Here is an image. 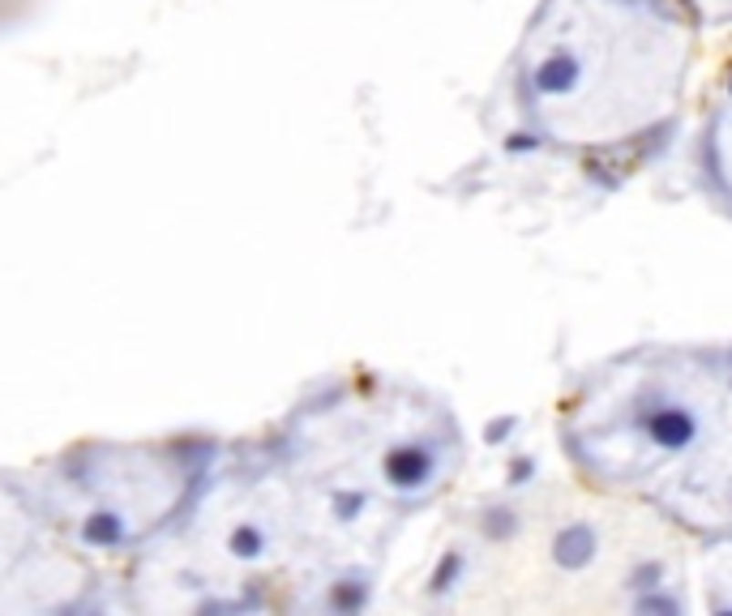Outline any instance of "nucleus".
Returning <instances> with one entry per match:
<instances>
[{"instance_id": "nucleus-1", "label": "nucleus", "mask_w": 732, "mask_h": 616, "mask_svg": "<svg viewBox=\"0 0 732 616\" xmlns=\"http://www.w3.org/2000/svg\"><path fill=\"white\" fill-rule=\"evenodd\" d=\"M570 476L732 539V343H643L587 368L557 411Z\"/></svg>"}, {"instance_id": "nucleus-3", "label": "nucleus", "mask_w": 732, "mask_h": 616, "mask_svg": "<svg viewBox=\"0 0 732 616\" xmlns=\"http://www.w3.org/2000/svg\"><path fill=\"white\" fill-rule=\"evenodd\" d=\"M686 535L592 484L489 497L441 544L433 587L459 608H668L686 587Z\"/></svg>"}, {"instance_id": "nucleus-5", "label": "nucleus", "mask_w": 732, "mask_h": 616, "mask_svg": "<svg viewBox=\"0 0 732 616\" xmlns=\"http://www.w3.org/2000/svg\"><path fill=\"white\" fill-rule=\"evenodd\" d=\"M706 30H724L732 26V0H681Z\"/></svg>"}, {"instance_id": "nucleus-2", "label": "nucleus", "mask_w": 732, "mask_h": 616, "mask_svg": "<svg viewBox=\"0 0 732 616\" xmlns=\"http://www.w3.org/2000/svg\"><path fill=\"white\" fill-rule=\"evenodd\" d=\"M681 0H540L506 65L531 141L574 159H634L676 128L703 56Z\"/></svg>"}, {"instance_id": "nucleus-4", "label": "nucleus", "mask_w": 732, "mask_h": 616, "mask_svg": "<svg viewBox=\"0 0 732 616\" xmlns=\"http://www.w3.org/2000/svg\"><path fill=\"white\" fill-rule=\"evenodd\" d=\"M698 171H703L706 189L716 201L732 214V77L724 82L711 108L703 116V133H698Z\"/></svg>"}]
</instances>
